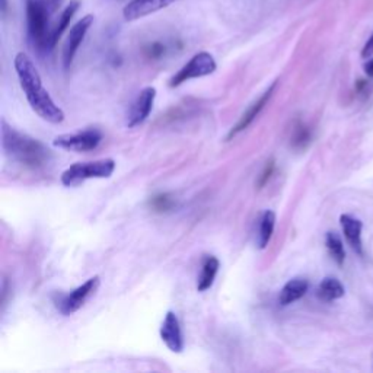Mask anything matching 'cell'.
<instances>
[{
    "label": "cell",
    "mask_w": 373,
    "mask_h": 373,
    "mask_svg": "<svg viewBox=\"0 0 373 373\" xmlns=\"http://www.w3.org/2000/svg\"><path fill=\"white\" fill-rule=\"evenodd\" d=\"M15 72L18 75L20 88L25 93L31 108L42 120L52 124L64 122L63 109L53 101L50 93L42 88V81L32 60L25 53H18L13 61Z\"/></svg>",
    "instance_id": "6da1fadb"
},
{
    "label": "cell",
    "mask_w": 373,
    "mask_h": 373,
    "mask_svg": "<svg viewBox=\"0 0 373 373\" xmlns=\"http://www.w3.org/2000/svg\"><path fill=\"white\" fill-rule=\"evenodd\" d=\"M2 146L6 156L31 170L47 165L52 159L50 149L42 142L25 133H19L6 122H2Z\"/></svg>",
    "instance_id": "7a4b0ae2"
},
{
    "label": "cell",
    "mask_w": 373,
    "mask_h": 373,
    "mask_svg": "<svg viewBox=\"0 0 373 373\" xmlns=\"http://www.w3.org/2000/svg\"><path fill=\"white\" fill-rule=\"evenodd\" d=\"M117 163L114 159H100L92 162H78L69 167L61 174V184L64 186H78L88 179L109 178L115 171Z\"/></svg>",
    "instance_id": "3957f363"
},
{
    "label": "cell",
    "mask_w": 373,
    "mask_h": 373,
    "mask_svg": "<svg viewBox=\"0 0 373 373\" xmlns=\"http://www.w3.org/2000/svg\"><path fill=\"white\" fill-rule=\"evenodd\" d=\"M50 15L45 12L40 0H27L28 35L34 47L40 52H50Z\"/></svg>",
    "instance_id": "277c9868"
},
{
    "label": "cell",
    "mask_w": 373,
    "mask_h": 373,
    "mask_svg": "<svg viewBox=\"0 0 373 373\" xmlns=\"http://www.w3.org/2000/svg\"><path fill=\"white\" fill-rule=\"evenodd\" d=\"M218 64L215 57L207 53V52H200L194 54L190 61H186L178 72L171 78L170 86L177 88L185 82H189L191 79H199L204 78L216 72Z\"/></svg>",
    "instance_id": "5b68a950"
},
{
    "label": "cell",
    "mask_w": 373,
    "mask_h": 373,
    "mask_svg": "<svg viewBox=\"0 0 373 373\" xmlns=\"http://www.w3.org/2000/svg\"><path fill=\"white\" fill-rule=\"evenodd\" d=\"M100 285H101V278L98 276L88 278L83 285H81L75 290H72L67 295H61L56 300V308L64 316H69V315L78 312L85 305V302L92 295H95V292L100 289Z\"/></svg>",
    "instance_id": "8992f818"
},
{
    "label": "cell",
    "mask_w": 373,
    "mask_h": 373,
    "mask_svg": "<svg viewBox=\"0 0 373 373\" xmlns=\"http://www.w3.org/2000/svg\"><path fill=\"white\" fill-rule=\"evenodd\" d=\"M102 140L101 131L95 129L83 130L72 134H60L54 138V148L70 150V152H89L97 149Z\"/></svg>",
    "instance_id": "52a82bcc"
},
{
    "label": "cell",
    "mask_w": 373,
    "mask_h": 373,
    "mask_svg": "<svg viewBox=\"0 0 373 373\" xmlns=\"http://www.w3.org/2000/svg\"><path fill=\"white\" fill-rule=\"evenodd\" d=\"M93 19H95V16L93 15H85L82 19H79L75 23L72 28H70L69 35H67V41L64 45V52H63V63H64L66 69H69L70 64L73 63V59L79 50L81 44L83 42L88 31L92 27Z\"/></svg>",
    "instance_id": "ba28073f"
},
{
    "label": "cell",
    "mask_w": 373,
    "mask_h": 373,
    "mask_svg": "<svg viewBox=\"0 0 373 373\" xmlns=\"http://www.w3.org/2000/svg\"><path fill=\"white\" fill-rule=\"evenodd\" d=\"M155 100H156V89L153 86H146L145 89L140 90L129 114L127 126L130 129L143 124L148 120V117L153 109Z\"/></svg>",
    "instance_id": "9c48e42d"
},
{
    "label": "cell",
    "mask_w": 373,
    "mask_h": 373,
    "mask_svg": "<svg viewBox=\"0 0 373 373\" xmlns=\"http://www.w3.org/2000/svg\"><path fill=\"white\" fill-rule=\"evenodd\" d=\"M160 338L174 353H181L184 350V336L181 324L175 312L170 311L160 326Z\"/></svg>",
    "instance_id": "30bf717a"
},
{
    "label": "cell",
    "mask_w": 373,
    "mask_h": 373,
    "mask_svg": "<svg viewBox=\"0 0 373 373\" xmlns=\"http://www.w3.org/2000/svg\"><path fill=\"white\" fill-rule=\"evenodd\" d=\"M177 0H131L123 9L126 20H137L175 4Z\"/></svg>",
    "instance_id": "8fae6325"
},
{
    "label": "cell",
    "mask_w": 373,
    "mask_h": 373,
    "mask_svg": "<svg viewBox=\"0 0 373 373\" xmlns=\"http://www.w3.org/2000/svg\"><path fill=\"white\" fill-rule=\"evenodd\" d=\"M276 88H277V81L273 82V85H271L264 93H263V95H261L259 100H256L255 102H252V104L249 105V108H248V109L244 112V115L241 117V120L238 122V124L229 131V134H227V140H230L232 137L238 136L241 131H244L245 129H248V127L252 124V122L256 119V117L260 115V112H261V111L264 109V107L268 104V101H270V98L273 97V93H274V89H276Z\"/></svg>",
    "instance_id": "7c38bea8"
},
{
    "label": "cell",
    "mask_w": 373,
    "mask_h": 373,
    "mask_svg": "<svg viewBox=\"0 0 373 373\" xmlns=\"http://www.w3.org/2000/svg\"><path fill=\"white\" fill-rule=\"evenodd\" d=\"M340 225H341L343 233H344L345 241L348 242V245L352 247V249L356 254L363 255V242H362L363 223H362V220L352 216V215H341L340 216Z\"/></svg>",
    "instance_id": "4fadbf2b"
},
{
    "label": "cell",
    "mask_w": 373,
    "mask_h": 373,
    "mask_svg": "<svg viewBox=\"0 0 373 373\" xmlns=\"http://www.w3.org/2000/svg\"><path fill=\"white\" fill-rule=\"evenodd\" d=\"M308 289H309V283L307 278L296 277V278L289 280V282L283 286V289L280 290V295H278L280 305L282 307L292 305V303L297 302L299 299L305 296Z\"/></svg>",
    "instance_id": "5bb4252c"
},
{
    "label": "cell",
    "mask_w": 373,
    "mask_h": 373,
    "mask_svg": "<svg viewBox=\"0 0 373 373\" xmlns=\"http://www.w3.org/2000/svg\"><path fill=\"white\" fill-rule=\"evenodd\" d=\"M81 6V2L79 0H72V2H70L66 9L61 12L59 20L56 25L52 28V32H50V41H49V45H50V50L54 49V45L57 44V41L61 38L63 32L69 28L70 25V20H72V18L75 16V13L78 12Z\"/></svg>",
    "instance_id": "9a60e30c"
},
{
    "label": "cell",
    "mask_w": 373,
    "mask_h": 373,
    "mask_svg": "<svg viewBox=\"0 0 373 373\" xmlns=\"http://www.w3.org/2000/svg\"><path fill=\"white\" fill-rule=\"evenodd\" d=\"M220 263L213 255H207L206 259L203 260V266H201V273L199 277V282H197V290L199 292H206L210 288L213 286L215 283V278L218 276Z\"/></svg>",
    "instance_id": "2e32d148"
},
{
    "label": "cell",
    "mask_w": 373,
    "mask_h": 373,
    "mask_svg": "<svg viewBox=\"0 0 373 373\" xmlns=\"http://www.w3.org/2000/svg\"><path fill=\"white\" fill-rule=\"evenodd\" d=\"M345 293L344 286L336 277H325L318 286V297L324 302H333L341 299Z\"/></svg>",
    "instance_id": "e0dca14e"
},
{
    "label": "cell",
    "mask_w": 373,
    "mask_h": 373,
    "mask_svg": "<svg viewBox=\"0 0 373 373\" xmlns=\"http://www.w3.org/2000/svg\"><path fill=\"white\" fill-rule=\"evenodd\" d=\"M276 227V213L273 210H266L260 218L259 226V238H256V245L260 249H266L268 242L273 238V232Z\"/></svg>",
    "instance_id": "ac0fdd59"
},
{
    "label": "cell",
    "mask_w": 373,
    "mask_h": 373,
    "mask_svg": "<svg viewBox=\"0 0 373 373\" xmlns=\"http://www.w3.org/2000/svg\"><path fill=\"white\" fill-rule=\"evenodd\" d=\"M325 245L326 249H328L331 259L338 264L343 266L344 260H345V249L343 245L341 238L337 235L336 232H328L325 237Z\"/></svg>",
    "instance_id": "d6986e66"
},
{
    "label": "cell",
    "mask_w": 373,
    "mask_h": 373,
    "mask_svg": "<svg viewBox=\"0 0 373 373\" xmlns=\"http://www.w3.org/2000/svg\"><path fill=\"white\" fill-rule=\"evenodd\" d=\"M309 142V131L305 126H299L295 131V137H293V143L296 146H305Z\"/></svg>",
    "instance_id": "ffe728a7"
},
{
    "label": "cell",
    "mask_w": 373,
    "mask_h": 373,
    "mask_svg": "<svg viewBox=\"0 0 373 373\" xmlns=\"http://www.w3.org/2000/svg\"><path fill=\"white\" fill-rule=\"evenodd\" d=\"M152 206L159 210V212H163V210H168L172 206V201L171 199H168L167 194H160L152 200Z\"/></svg>",
    "instance_id": "44dd1931"
},
{
    "label": "cell",
    "mask_w": 373,
    "mask_h": 373,
    "mask_svg": "<svg viewBox=\"0 0 373 373\" xmlns=\"http://www.w3.org/2000/svg\"><path fill=\"white\" fill-rule=\"evenodd\" d=\"M40 2L44 6L45 12L49 13L50 16H53L60 9V6L63 5L64 0H40Z\"/></svg>",
    "instance_id": "7402d4cb"
},
{
    "label": "cell",
    "mask_w": 373,
    "mask_h": 373,
    "mask_svg": "<svg viewBox=\"0 0 373 373\" xmlns=\"http://www.w3.org/2000/svg\"><path fill=\"white\" fill-rule=\"evenodd\" d=\"M273 171H274V162L270 160V162H267V165H266V168H264V171H263V174H261V178H260V181H259L260 189H261V186H263L268 179H270Z\"/></svg>",
    "instance_id": "603a6c76"
},
{
    "label": "cell",
    "mask_w": 373,
    "mask_h": 373,
    "mask_svg": "<svg viewBox=\"0 0 373 373\" xmlns=\"http://www.w3.org/2000/svg\"><path fill=\"white\" fill-rule=\"evenodd\" d=\"M373 56V34L372 37L366 41L365 47H363V50H362V57L363 59H369Z\"/></svg>",
    "instance_id": "cb8c5ba5"
},
{
    "label": "cell",
    "mask_w": 373,
    "mask_h": 373,
    "mask_svg": "<svg viewBox=\"0 0 373 373\" xmlns=\"http://www.w3.org/2000/svg\"><path fill=\"white\" fill-rule=\"evenodd\" d=\"M163 52H165V47H163L162 44H158L156 42V44H153L150 47V54H152V57H160Z\"/></svg>",
    "instance_id": "d4e9b609"
},
{
    "label": "cell",
    "mask_w": 373,
    "mask_h": 373,
    "mask_svg": "<svg viewBox=\"0 0 373 373\" xmlns=\"http://www.w3.org/2000/svg\"><path fill=\"white\" fill-rule=\"evenodd\" d=\"M363 69H365V73H366L369 78H373V59L367 60V61L365 63Z\"/></svg>",
    "instance_id": "484cf974"
},
{
    "label": "cell",
    "mask_w": 373,
    "mask_h": 373,
    "mask_svg": "<svg viewBox=\"0 0 373 373\" xmlns=\"http://www.w3.org/2000/svg\"><path fill=\"white\" fill-rule=\"evenodd\" d=\"M8 11V0H2V15L5 16Z\"/></svg>",
    "instance_id": "4316f807"
}]
</instances>
